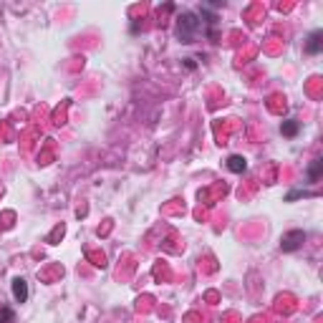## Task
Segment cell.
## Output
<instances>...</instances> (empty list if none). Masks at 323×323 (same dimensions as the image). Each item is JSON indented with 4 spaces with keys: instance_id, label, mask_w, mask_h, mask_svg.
Returning <instances> with one entry per match:
<instances>
[{
    "instance_id": "1",
    "label": "cell",
    "mask_w": 323,
    "mask_h": 323,
    "mask_svg": "<svg viewBox=\"0 0 323 323\" xmlns=\"http://www.w3.org/2000/svg\"><path fill=\"white\" fill-rule=\"evenodd\" d=\"M200 30H202V20L197 18V13H182L177 18V35L182 43H195Z\"/></svg>"
},
{
    "instance_id": "2",
    "label": "cell",
    "mask_w": 323,
    "mask_h": 323,
    "mask_svg": "<svg viewBox=\"0 0 323 323\" xmlns=\"http://www.w3.org/2000/svg\"><path fill=\"white\" fill-rule=\"evenodd\" d=\"M303 240H306V233L303 230H293V233H288V235L281 238V248L286 253H293V250H298L303 245Z\"/></svg>"
},
{
    "instance_id": "3",
    "label": "cell",
    "mask_w": 323,
    "mask_h": 323,
    "mask_svg": "<svg viewBox=\"0 0 323 323\" xmlns=\"http://www.w3.org/2000/svg\"><path fill=\"white\" fill-rule=\"evenodd\" d=\"M321 51H323V30H313V33L308 35V40H306V53L318 56Z\"/></svg>"
},
{
    "instance_id": "4",
    "label": "cell",
    "mask_w": 323,
    "mask_h": 323,
    "mask_svg": "<svg viewBox=\"0 0 323 323\" xmlns=\"http://www.w3.org/2000/svg\"><path fill=\"white\" fill-rule=\"evenodd\" d=\"M13 296H15L18 303H25L28 301V283L23 278H15L13 281Z\"/></svg>"
},
{
    "instance_id": "5",
    "label": "cell",
    "mask_w": 323,
    "mask_h": 323,
    "mask_svg": "<svg viewBox=\"0 0 323 323\" xmlns=\"http://www.w3.org/2000/svg\"><path fill=\"white\" fill-rule=\"evenodd\" d=\"M227 169H230V172H235V174H243V172L248 169V162H245V157H240V154H233V157H227Z\"/></svg>"
},
{
    "instance_id": "6",
    "label": "cell",
    "mask_w": 323,
    "mask_h": 323,
    "mask_svg": "<svg viewBox=\"0 0 323 323\" xmlns=\"http://www.w3.org/2000/svg\"><path fill=\"white\" fill-rule=\"evenodd\" d=\"M298 129H301V124H298L296 119H288V121H283V126H281V131H283L286 136H296Z\"/></svg>"
},
{
    "instance_id": "7",
    "label": "cell",
    "mask_w": 323,
    "mask_h": 323,
    "mask_svg": "<svg viewBox=\"0 0 323 323\" xmlns=\"http://www.w3.org/2000/svg\"><path fill=\"white\" fill-rule=\"evenodd\" d=\"M321 169H323V162H321V159H313V164L308 167V179H311V182H316V179L321 177Z\"/></svg>"
},
{
    "instance_id": "8",
    "label": "cell",
    "mask_w": 323,
    "mask_h": 323,
    "mask_svg": "<svg viewBox=\"0 0 323 323\" xmlns=\"http://www.w3.org/2000/svg\"><path fill=\"white\" fill-rule=\"evenodd\" d=\"M13 318H15V313L10 308H0V323H13Z\"/></svg>"
}]
</instances>
